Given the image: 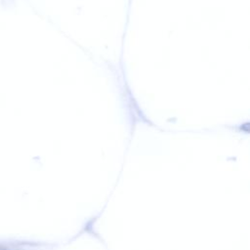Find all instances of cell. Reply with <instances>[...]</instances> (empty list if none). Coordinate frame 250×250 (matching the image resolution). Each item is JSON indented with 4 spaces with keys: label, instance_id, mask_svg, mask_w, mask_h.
<instances>
[{
    "label": "cell",
    "instance_id": "cell-1",
    "mask_svg": "<svg viewBox=\"0 0 250 250\" xmlns=\"http://www.w3.org/2000/svg\"><path fill=\"white\" fill-rule=\"evenodd\" d=\"M0 250H11L7 244H0Z\"/></svg>",
    "mask_w": 250,
    "mask_h": 250
}]
</instances>
